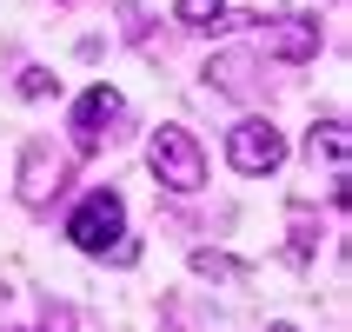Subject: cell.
Instances as JSON below:
<instances>
[{
    "instance_id": "obj_1",
    "label": "cell",
    "mask_w": 352,
    "mask_h": 332,
    "mask_svg": "<svg viewBox=\"0 0 352 332\" xmlns=\"http://www.w3.org/2000/svg\"><path fill=\"white\" fill-rule=\"evenodd\" d=\"M146 166H153L160 186H173V193H199V186H206V153H199V140L186 133V126H153Z\"/></svg>"
},
{
    "instance_id": "obj_2",
    "label": "cell",
    "mask_w": 352,
    "mask_h": 332,
    "mask_svg": "<svg viewBox=\"0 0 352 332\" xmlns=\"http://www.w3.org/2000/svg\"><path fill=\"white\" fill-rule=\"evenodd\" d=\"M226 159L246 179H266V173L286 166V133H279L273 120H239L233 133H226Z\"/></svg>"
},
{
    "instance_id": "obj_3",
    "label": "cell",
    "mask_w": 352,
    "mask_h": 332,
    "mask_svg": "<svg viewBox=\"0 0 352 332\" xmlns=\"http://www.w3.org/2000/svg\"><path fill=\"white\" fill-rule=\"evenodd\" d=\"M120 226H126V199L100 186V193H87V199L74 206V219H67V239H74L80 253H107V246L120 239Z\"/></svg>"
},
{
    "instance_id": "obj_4",
    "label": "cell",
    "mask_w": 352,
    "mask_h": 332,
    "mask_svg": "<svg viewBox=\"0 0 352 332\" xmlns=\"http://www.w3.org/2000/svg\"><path fill=\"white\" fill-rule=\"evenodd\" d=\"M67 193V159L54 153V146H27V153H20V199H27V206H54V199Z\"/></svg>"
},
{
    "instance_id": "obj_5",
    "label": "cell",
    "mask_w": 352,
    "mask_h": 332,
    "mask_svg": "<svg viewBox=\"0 0 352 332\" xmlns=\"http://www.w3.org/2000/svg\"><path fill=\"white\" fill-rule=\"evenodd\" d=\"M120 107H126V100H120L113 87H87V93H80V107H74V146H80V153L100 146V126H113Z\"/></svg>"
},
{
    "instance_id": "obj_6",
    "label": "cell",
    "mask_w": 352,
    "mask_h": 332,
    "mask_svg": "<svg viewBox=\"0 0 352 332\" xmlns=\"http://www.w3.org/2000/svg\"><path fill=\"white\" fill-rule=\"evenodd\" d=\"M266 40H273V54L279 60H293V67H306V60H319V20H306V14H279L273 27H266Z\"/></svg>"
},
{
    "instance_id": "obj_7",
    "label": "cell",
    "mask_w": 352,
    "mask_h": 332,
    "mask_svg": "<svg viewBox=\"0 0 352 332\" xmlns=\"http://www.w3.org/2000/svg\"><path fill=\"white\" fill-rule=\"evenodd\" d=\"M306 153H313V159H326V166L346 179V120H319V126H313V140H306Z\"/></svg>"
},
{
    "instance_id": "obj_8",
    "label": "cell",
    "mask_w": 352,
    "mask_h": 332,
    "mask_svg": "<svg viewBox=\"0 0 352 332\" xmlns=\"http://www.w3.org/2000/svg\"><path fill=\"white\" fill-rule=\"evenodd\" d=\"M193 273H206V279H246V266H239V259H226V253H206V246H199V253H193Z\"/></svg>"
},
{
    "instance_id": "obj_9",
    "label": "cell",
    "mask_w": 352,
    "mask_h": 332,
    "mask_svg": "<svg viewBox=\"0 0 352 332\" xmlns=\"http://www.w3.org/2000/svg\"><path fill=\"white\" fill-rule=\"evenodd\" d=\"M47 93H60L54 67H27V74H20V100H47Z\"/></svg>"
},
{
    "instance_id": "obj_10",
    "label": "cell",
    "mask_w": 352,
    "mask_h": 332,
    "mask_svg": "<svg viewBox=\"0 0 352 332\" xmlns=\"http://www.w3.org/2000/svg\"><path fill=\"white\" fill-rule=\"evenodd\" d=\"M219 7H226V0H179V20H186V27H213Z\"/></svg>"
},
{
    "instance_id": "obj_11",
    "label": "cell",
    "mask_w": 352,
    "mask_h": 332,
    "mask_svg": "<svg viewBox=\"0 0 352 332\" xmlns=\"http://www.w3.org/2000/svg\"><path fill=\"white\" fill-rule=\"evenodd\" d=\"M266 332H299V326H286V319H279V326H266Z\"/></svg>"
}]
</instances>
